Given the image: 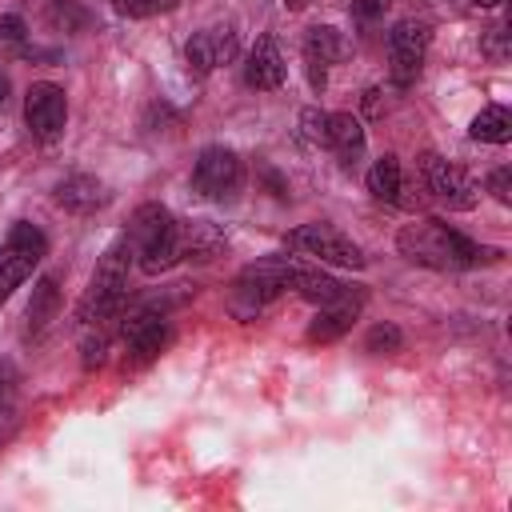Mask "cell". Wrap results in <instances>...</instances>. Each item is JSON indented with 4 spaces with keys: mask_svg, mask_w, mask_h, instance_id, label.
<instances>
[{
    "mask_svg": "<svg viewBox=\"0 0 512 512\" xmlns=\"http://www.w3.org/2000/svg\"><path fill=\"white\" fill-rule=\"evenodd\" d=\"M288 248L304 252V256H316L324 264H340V268H364V252L336 228L328 224H304L296 232H288Z\"/></svg>",
    "mask_w": 512,
    "mask_h": 512,
    "instance_id": "7",
    "label": "cell"
},
{
    "mask_svg": "<svg viewBox=\"0 0 512 512\" xmlns=\"http://www.w3.org/2000/svg\"><path fill=\"white\" fill-rule=\"evenodd\" d=\"M360 304H364V292H348V296L324 304V308L312 316V324H308V340H312V344H332V340H340V336L352 328Z\"/></svg>",
    "mask_w": 512,
    "mask_h": 512,
    "instance_id": "12",
    "label": "cell"
},
{
    "mask_svg": "<svg viewBox=\"0 0 512 512\" xmlns=\"http://www.w3.org/2000/svg\"><path fill=\"white\" fill-rule=\"evenodd\" d=\"M24 120H28V128H32L36 140L52 144V140L64 132V124H68L64 88H60V84H48V80L32 84L28 96H24Z\"/></svg>",
    "mask_w": 512,
    "mask_h": 512,
    "instance_id": "10",
    "label": "cell"
},
{
    "mask_svg": "<svg viewBox=\"0 0 512 512\" xmlns=\"http://www.w3.org/2000/svg\"><path fill=\"white\" fill-rule=\"evenodd\" d=\"M56 204L68 212H96L108 204V188L96 176H68L56 184Z\"/></svg>",
    "mask_w": 512,
    "mask_h": 512,
    "instance_id": "14",
    "label": "cell"
},
{
    "mask_svg": "<svg viewBox=\"0 0 512 512\" xmlns=\"http://www.w3.org/2000/svg\"><path fill=\"white\" fill-rule=\"evenodd\" d=\"M104 348H108V336H104L100 324H96V332H88L84 344H80V364H84V368H100V364H104Z\"/></svg>",
    "mask_w": 512,
    "mask_h": 512,
    "instance_id": "26",
    "label": "cell"
},
{
    "mask_svg": "<svg viewBox=\"0 0 512 512\" xmlns=\"http://www.w3.org/2000/svg\"><path fill=\"white\" fill-rule=\"evenodd\" d=\"M488 192L500 200V204H512V168H496L488 176Z\"/></svg>",
    "mask_w": 512,
    "mask_h": 512,
    "instance_id": "27",
    "label": "cell"
},
{
    "mask_svg": "<svg viewBox=\"0 0 512 512\" xmlns=\"http://www.w3.org/2000/svg\"><path fill=\"white\" fill-rule=\"evenodd\" d=\"M420 184H424L436 200H444L448 208H460V212L476 208V200H480L476 180H472L464 168H456L452 160H444L440 152H424V156H420Z\"/></svg>",
    "mask_w": 512,
    "mask_h": 512,
    "instance_id": "6",
    "label": "cell"
},
{
    "mask_svg": "<svg viewBox=\"0 0 512 512\" xmlns=\"http://www.w3.org/2000/svg\"><path fill=\"white\" fill-rule=\"evenodd\" d=\"M328 148H336L344 168H356V160L364 152V128L352 112H332L328 116Z\"/></svg>",
    "mask_w": 512,
    "mask_h": 512,
    "instance_id": "15",
    "label": "cell"
},
{
    "mask_svg": "<svg viewBox=\"0 0 512 512\" xmlns=\"http://www.w3.org/2000/svg\"><path fill=\"white\" fill-rule=\"evenodd\" d=\"M400 256H408L412 264L436 268V272H456V268H472L480 260H492L496 248H480L468 236H460L456 228L440 224V220H420V224H404L396 236Z\"/></svg>",
    "mask_w": 512,
    "mask_h": 512,
    "instance_id": "1",
    "label": "cell"
},
{
    "mask_svg": "<svg viewBox=\"0 0 512 512\" xmlns=\"http://www.w3.org/2000/svg\"><path fill=\"white\" fill-rule=\"evenodd\" d=\"M240 184H244V164H240V156L232 148L212 144V148H204L196 156V164H192V188L200 196L224 204V200H232L240 192Z\"/></svg>",
    "mask_w": 512,
    "mask_h": 512,
    "instance_id": "5",
    "label": "cell"
},
{
    "mask_svg": "<svg viewBox=\"0 0 512 512\" xmlns=\"http://www.w3.org/2000/svg\"><path fill=\"white\" fill-rule=\"evenodd\" d=\"M284 56H280V48H276V40L272 36H260L256 44H252V52H248V60H244V84L248 88H260V92H272V88H280L284 84Z\"/></svg>",
    "mask_w": 512,
    "mask_h": 512,
    "instance_id": "13",
    "label": "cell"
},
{
    "mask_svg": "<svg viewBox=\"0 0 512 512\" xmlns=\"http://www.w3.org/2000/svg\"><path fill=\"white\" fill-rule=\"evenodd\" d=\"M388 4H392V0H352V12H356L360 20H376V16L388 12Z\"/></svg>",
    "mask_w": 512,
    "mask_h": 512,
    "instance_id": "28",
    "label": "cell"
},
{
    "mask_svg": "<svg viewBox=\"0 0 512 512\" xmlns=\"http://www.w3.org/2000/svg\"><path fill=\"white\" fill-rule=\"evenodd\" d=\"M292 288L308 300V304H332V300H340V296H348L352 288L348 284H340L336 276H328V272H316V268H296V276H292Z\"/></svg>",
    "mask_w": 512,
    "mask_h": 512,
    "instance_id": "18",
    "label": "cell"
},
{
    "mask_svg": "<svg viewBox=\"0 0 512 512\" xmlns=\"http://www.w3.org/2000/svg\"><path fill=\"white\" fill-rule=\"evenodd\" d=\"M112 8L120 16H148V12H156V0H112Z\"/></svg>",
    "mask_w": 512,
    "mask_h": 512,
    "instance_id": "29",
    "label": "cell"
},
{
    "mask_svg": "<svg viewBox=\"0 0 512 512\" xmlns=\"http://www.w3.org/2000/svg\"><path fill=\"white\" fill-rule=\"evenodd\" d=\"M128 264H132V244L128 236H120L116 244L104 248L92 280H88V292L80 296L76 304V320L80 324H104V320H116L124 312V300H128Z\"/></svg>",
    "mask_w": 512,
    "mask_h": 512,
    "instance_id": "2",
    "label": "cell"
},
{
    "mask_svg": "<svg viewBox=\"0 0 512 512\" xmlns=\"http://www.w3.org/2000/svg\"><path fill=\"white\" fill-rule=\"evenodd\" d=\"M472 140H484V144H508L512 140V116H508V108H500V104H488L476 120H472Z\"/></svg>",
    "mask_w": 512,
    "mask_h": 512,
    "instance_id": "22",
    "label": "cell"
},
{
    "mask_svg": "<svg viewBox=\"0 0 512 512\" xmlns=\"http://www.w3.org/2000/svg\"><path fill=\"white\" fill-rule=\"evenodd\" d=\"M60 312V288H56V276H44L36 288H32V304H28V332L40 336Z\"/></svg>",
    "mask_w": 512,
    "mask_h": 512,
    "instance_id": "20",
    "label": "cell"
},
{
    "mask_svg": "<svg viewBox=\"0 0 512 512\" xmlns=\"http://www.w3.org/2000/svg\"><path fill=\"white\" fill-rule=\"evenodd\" d=\"M296 268H300V260H292V256H264V260L248 264L232 284V316L256 320V312L268 300H276L284 288H292Z\"/></svg>",
    "mask_w": 512,
    "mask_h": 512,
    "instance_id": "3",
    "label": "cell"
},
{
    "mask_svg": "<svg viewBox=\"0 0 512 512\" xmlns=\"http://www.w3.org/2000/svg\"><path fill=\"white\" fill-rule=\"evenodd\" d=\"M224 244H228V236L216 224H208V220L180 224V256L184 260H216Z\"/></svg>",
    "mask_w": 512,
    "mask_h": 512,
    "instance_id": "16",
    "label": "cell"
},
{
    "mask_svg": "<svg viewBox=\"0 0 512 512\" xmlns=\"http://www.w3.org/2000/svg\"><path fill=\"white\" fill-rule=\"evenodd\" d=\"M8 400V364L0 360V404Z\"/></svg>",
    "mask_w": 512,
    "mask_h": 512,
    "instance_id": "32",
    "label": "cell"
},
{
    "mask_svg": "<svg viewBox=\"0 0 512 512\" xmlns=\"http://www.w3.org/2000/svg\"><path fill=\"white\" fill-rule=\"evenodd\" d=\"M12 420H16V416H12V408H4V412H0V440L8 436V428H12Z\"/></svg>",
    "mask_w": 512,
    "mask_h": 512,
    "instance_id": "33",
    "label": "cell"
},
{
    "mask_svg": "<svg viewBox=\"0 0 512 512\" xmlns=\"http://www.w3.org/2000/svg\"><path fill=\"white\" fill-rule=\"evenodd\" d=\"M472 4H476V8H496L500 0H472Z\"/></svg>",
    "mask_w": 512,
    "mask_h": 512,
    "instance_id": "35",
    "label": "cell"
},
{
    "mask_svg": "<svg viewBox=\"0 0 512 512\" xmlns=\"http://www.w3.org/2000/svg\"><path fill=\"white\" fill-rule=\"evenodd\" d=\"M44 236L32 228V224H12V232H8V240L0 244V304L32 276V268L40 264V256H44Z\"/></svg>",
    "mask_w": 512,
    "mask_h": 512,
    "instance_id": "4",
    "label": "cell"
},
{
    "mask_svg": "<svg viewBox=\"0 0 512 512\" xmlns=\"http://www.w3.org/2000/svg\"><path fill=\"white\" fill-rule=\"evenodd\" d=\"M428 40H432V28H428L424 20H400V24L388 32V60H392V80H396L400 88H408V84L420 76V64H424Z\"/></svg>",
    "mask_w": 512,
    "mask_h": 512,
    "instance_id": "8",
    "label": "cell"
},
{
    "mask_svg": "<svg viewBox=\"0 0 512 512\" xmlns=\"http://www.w3.org/2000/svg\"><path fill=\"white\" fill-rule=\"evenodd\" d=\"M344 56V40H340V32L336 28H328V24H316V28H308L304 32V60H316V64H336Z\"/></svg>",
    "mask_w": 512,
    "mask_h": 512,
    "instance_id": "21",
    "label": "cell"
},
{
    "mask_svg": "<svg viewBox=\"0 0 512 512\" xmlns=\"http://www.w3.org/2000/svg\"><path fill=\"white\" fill-rule=\"evenodd\" d=\"M176 220H172V212L164 208V204H140L136 212H132V224H128V244H132V256L140 252V248H148V244H156L168 228H172Z\"/></svg>",
    "mask_w": 512,
    "mask_h": 512,
    "instance_id": "17",
    "label": "cell"
},
{
    "mask_svg": "<svg viewBox=\"0 0 512 512\" xmlns=\"http://www.w3.org/2000/svg\"><path fill=\"white\" fill-rule=\"evenodd\" d=\"M236 32L228 28V24H216V28H204V32H196L188 44H184V60H188V68L192 72H212V68H220V64H228L232 56H236Z\"/></svg>",
    "mask_w": 512,
    "mask_h": 512,
    "instance_id": "11",
    "label": "cell"
},
{
    "mask_svg": "<svg viewBox=\"0 0 512 512\" xmlns=\"http://www.w3.org/2000/svg\"><path fill=\"white\" fill-rule=\"evenodd\" d=\"M364 108H368V116H380V88L364 92Z\"/></svg>",
    "mask_w": 512,
    "mask_h": 512,
    "instance_id": "31",
    "label": "cell"
},
{
    "mask_svg": "<svg viewBox=\"0 0 512 512\" xmlns=\"http://www.w3.org/2000/svg\"><path fill=\"white\" fill-rule=\"evenodd\" d=\"M120 336H124V368H144L164 352V344L172 340V328L164 324L160 312H132L120 324Z\"/></svg>",
    "mask_w": 512,
    "mask_h": 512,
    "instance_id": "9",
    "label": "cell"
},
{
    "mask_svg": "<svg viewBox=\"0 0 512 512\" xmlns=\"http://www.w3.org/2000/svg\"><path fill=\"white\" fill-rule=\"evenodd\" d=\"M0 36H4V40H12V44H20V40H24V20H20L16 12L0 16Z\"/></svg>",
    "mask_w": 512,
    "mask_h": 512,
    "instance_id": "30",
    "label": "cell"
},
{
    "mask_svg": "<svg viewBox=\"0 0 512 512\" xmlns=\"http://www.w3.org/2000/svg\"><path fill=\"white\" fill-rule=\"evenodd\" d=\"M44 20H48L56 32H80V28L88 24V12L76 8V4H68V0H52V4L44 8Z\"/></svg>",
    "mask_w": 512,
    "mask_h": 512,
    "instance_id": "23",
    "label": "cell"
},
{
    "mask_svg": "<svg viewBox=\"0 0 512 512\" xmlns=\"http://www.w3.org/2000/svg\"><path fill=\"white\" fill-rule=\"evenodd\" d=\"M400 344H404V336H400V328H396V324H372V328H368V336H364V348H368V352H376V356L400 352Z\"/></svg>",
    "mask_w": 512,
    "mask_h": 512,
    "instance_id": "24",
    "label": "cell"
},
{
    "mask_svg": "<svg viewBox=\"0 0 512 512\" xmlns=\"http://www.w3.org/2000/svg\"><path fill=\"white\" fill-rule=\"evenodd\" d=\"M300 132H304V140H312V144H328V112L304 108V112H300Z\"/></svg>",
    "mask_w": 512,
    "mask_h": 512,
    "instance_id": "25",
    "label": "cell"
},
{
    "mask_svg": "<svg viewBox=\"0 0 512 512\" xmlns=\"http://www.w3.org/2000/svg\"><path fill=\"white\" fill-rule=\"evenodd\" d=\"M4 96H8V80L0 76V104H4Z\"/></svg>",
    "mask_w": 512,
    "mask_h": 512,
    "instance_id": "36",
    "label": "cell"
},
{
    "mask_svg": "<svg viewBox=\"0 0 512 512\" xmlns=\"http://www.w3.org/2000/svg\"><path fill=\"white\" fill-rule=\"evenodd\" d=\"M368 192L384 204H396L400 192H404V176H400V160L392 152H384L372 168H368Z\"/></svg>",
    "mask_w": 512,
    "mask_h": 512,
    "instance_id": "19",
    "label": "cell"
},
{
    "mask_svg": "<svg viewBox=\"0 0 512 512\" xmlns=\"http://www.w3.org/2000/svg\"><path fill=\"white\" fill-rule=\"evenodd\" d=\"M304 4H308V0H284V8H292V12H300Z\"/></svg>",
    "mask_w": 512,
    "mask_h": 512,
    "instance_id": "34",
    "label": "cell"
}]
</instances>
